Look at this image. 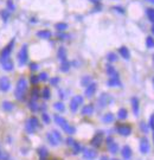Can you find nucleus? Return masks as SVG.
<instances>
[{"label": "nucleus", "mask_w": 154, "mask_h": 160, "mask_svg": "<svg viewBox=\"0 0 154 160\" xmlns=\"http://www.w3.org/2000/svg\"><path fill=\"white\" fill-rule=\"evenodd\" d=\"M54 120H55V122L61 127L62 129L67 133V134H69V135H74V134L76 133V128H75L74 126H71V125H70L69 122L67 121L63 116H61V115H55Z\"/></svg>", "instance_id": "1"}, {"label": "nucleus", "mask_w": 154, "mask_h": 160, "mask_svg": "<svg viewBox=\"0 0 154 160\" xmlns=\"http://www.w3.org/2000/svg\"><path fill=\"white\" fill-rule=\"evenodd\" d=\"M27 89V81L25 77H20L17 82V87L14 89V96L18 101H23L24 96H25V92Z\"/></svg>", "instance_id": "2"}, {"label": "nucleus", "mask_w": 154, "mask_h": 160, "mask_svg": "<svg viewBox=\"0 0 154 160\" xmlns=\"http://www.w3.org/2000/svg\"><path fill=\"white\" fill-rule=\"evenodd\" d=\"M83 103H84V97L82 95L74 96L71 99V101H70V110L72 113H76L77 110H78V108H79V106H82Z\"/></svg>", "instance_id": "3"}, {"label": "nucleus", "mask_w": 154, "mask_h": 160, "mask_svg": "<svg viewBox=\"0 0 154 160\" xmlns=\"http://www.w3.org/2000/svg\"><path fill=\"white\" fill-rule=\"evenodd\" d=\"M29 61V51H27V45L26 44H24L22 46V49H20V51L18 53V63H19V65L20 67H23L25 65L26 63Z\"/></svg>", "instance_id": "4"}, {"label": "nucleus", "mask_w": 154, "mask_h": 160, "mask_svg": "<svg viewBox=\"0 0 154 160\" xmlns=\"http://www.w3.org/2000/svg\"><path fill=\"white\" fill-rule=\"evenodd\" d=\"M116 132L122 137H129L132 134V126L128 123H120L116 126Z\"/></svg>", "instance_id": "5"}, {"label": "nucleus", "mask_w": 154, "mask_h": 160, "mask_svg": "<svg viewBox=\"0 0 154 160\" xmlns=\"http://www.w3.org/2000/svg\"><path fill=\"white\" fill-rule=\"evenodd\" d=\"M139 151L141 154H147L151 151V145H149V140L146 137H142L139 141Z\"/></svg>", "instance_id": "6"}, {"label": "nucleus", "mask_w": 154, "mask_h": 160, "mask_svg": "<svg viewBox=\"0 0 154 160\" xmlns=\"http://www.w3.org/2000/svg\"><path fill=\"white\" fill-rule=\"evenodd\" d=\"M109 101H110V96L108 94H106V92L101 94L100 96H99V99H97V108L99 109L106 108L108 106V103H109Z\"/></svg>", "instance_id": "7"}, {"label": "nucleus", "mask_w": 154, "mask_h": 160, "mask_svg": "<svg viewBox=\"0 0 154 160\" xmlns=\"http://www.w3.org/2000/svg\"><path fill=\"white\" fill-rule=\"evenodd\" d=\"M0 65H1V68L4 70H6V71H12L14 69V64H13V62H12V59L10 57H6V58H1L0 57Z\"/></svg>", "instance_id": "8"}, {"label": "nucleus", "mask_w": 154, "mask_h": 160, "mask_svg": "<svg viewBox=\"0 0 154 160\" xmlns=\"http://www.w3.org/2000/svg\"><path fill=\"white\" fill-rule=\"evenodd\" d=\"M14 43H15V40L12 39L7 45L1 50V53H0V57H1V58H6V57H10V56H11V52H12V49H13V46H14Z\"/></svg>", "instance_id": "9"}, {"label": "nucleus", "mask_w": 154, "mask_h": 160, "mask_svg": "<svg viewBox=\"0 0 154 160\" xmlns=\"http://www.w3.org/2000/svg\"><path fill=\"white\" fill-rule=\"evenodd\" d=\"M11 89V82L7 76L0 77V92H6Z\"/></svg>", "instance_id": "10"}, {"label": "nucleus", "mask_w": 154, "mask_h": 160, "mask_svg": "<svg viewBox=\"0 0 154 160\" xmlns=\"http://www.w3.org/2000/svg\"><path fill=\"white\" fill-rule=\"evenodd\" d=\"M102 142H103V133H101V132L96 133V134L92 137L91 140H90V145H91L92 147H100V146L102 145Z\"/></svg>", "instance_id": "11"}, {"label": "nucleus", "mask_w": 154, "mask_h": 160, "mask_svg": "<svg viewBox=\"0 0 154 160\" xmlns=\"http://www.w3.org/2000/svg\"><path fill=\"white\" fill-rule=\"evenodd\" d=\"M97 90V84L95 82H91L89 84L88 87H85V90H84V95L88 97V99H91L92 96L95 95V92Z\"/></svg>", "instance_id": "12"}, {"label": "nucleus", "mask_w": 154, "mask_h": 160, "mask_svg": "<svg viewBox=\"0 0 154 160\" xmlns=\"http://www.w3.org/2000/svg\"><path fill=\"white\" fill-rule=\"evenodd\" d=\"M82 154H83V158L87 160H94L96 157H97V152H96L95 150H91V148H85V147H83Z\"/></svg>", "instance_id": "13"}, {"label": "nucleus", "mask_w": 154, "mask_h": 160, "mask_svg": "<svg viewBox=\"0 0 154 160\" xmlns=\"http://www.w3.org/2000/svg\"><path fill=\"white\" fill-rule=\"evenodd\" d=\"M107 85L110 88H117V87H122V83L120 81V77H109L107 81Z\"/></svg>", "instance_id": "14"}, {"label": "nucleus", "mask_w": 154, "mask_h": 160, "mask_svg": "<svg viewBox=\"0 0 154 160\" xmlns=\"http://www.w3.org/2000/svg\"><path fill=\"white\" fill-rule=\"evenodd\" d=\"M132 153H133V151H132L131 146L128 145H124L121 148V155H122V158L124 160H129L132 158Z\"/></svg>", "instance_id": "15"}, {"label": "nucleus", "mask_w": 154, "mask_h": 160, "mask_svg": "<svg viewBox=\"0 0 154 160\" xmlns=\"http://www.w3.org/2000/svg\"><path fill=\"white\" fill-rule=\"evenodd\" d=\"M131 105H132V109H133V113L135 116L139 115V109H140V102H139V99L133 96L131 99Z\"/></svg>", "instance_id": "16"}, {"label": "nucleus", "mask_w": 154, "mask_h": 160, "mask_svg": "<svg viewBox=\"0 0 154 160\" xmlns=\"http://www.w3.org/2000/svg\"><path fill=\"white\" fill-rule=\"evenodd\" d=\"M94 110H95V108H94L92 105H85V106H83V108H82L81 113H82L83 116H90V115H92Z\"/></svg>", "instance_id": "17"}, {"label": "nucleus", "mask_w": 154, "mask_h": 160, "mask_svg": "<svg viewBox=\"0 0 154 160\" xmlns=\"http://www.w3.org/2000/svg\"><path fill=\"white\" fill-rule=\"evenodd\" d=\"M46 140H47V142L50 144L51 146H54V147H56V146L59 145V142L57 141V139L55 137L54 133L52 132H49L47 134H46Z\"/></svg>", "instance_id": "18"}, {"label": "nucleus", "mask_w": 154, "mask_h": 160, "mask_svg": "<svg viewBox=\"0 0 154 160\" xmlns=\"http://www.w3.org/2000/svg\"><path fill=\"white\" fill-rule=\"evenodd\" d=\"M106 72L109 77H120L119 76V72L116 71V69L111 65V64H108L106 67Z\"/></svg>", "instance_id": "19"}, {"label": "nucleus", "mask_w": 154, "mask_h": 160, "mask_svg": "<svg viewBox=\"0 0 154 160\" xmlns=\"http://www.w3.org/2000/svg\"><path fill=\"white\" fill-rule=\"evenodd\" d=\"M119 52L121 55V57L124 58L126 61H128V59L131 58V52H129V50H128L126 46H121V47L119 49Z\"/></svg>", "instance_id": "20"}, {"label": "nucleus", "mask_w": 154, "mask_h": 160, "mask_svg": "<svg viewBox=\"0 0 154 160\" xmlns=\"http://www.w3.org/2000/svg\"><path fill=\"white\" fill-rule=\"evenodd\" d=\"M38 155H39V160H46L47 155H49V152H47L45 146H40L38 148Z\"/></svg>", "instance_id": "21"}, {"label": "nucleus", "mask_w": 154, "mask_h": 160, "mask_svg": "<svg viewBox=\"0 0 154 160\" xmlns=\"http://www.w3.org/2000/svg\"><path fill=\"white\" fill-rule=\"evenodd\" d=\"M37 37H39V38L42 39H50L52 37V33L49 30H42L37 32Z\"/></svg>", "instance_id": "22"}, {"label": "nucleus", "mask_w": 154, "mask_h": 160, "mask_svg": "<svg viewBox=\"0 0 154 160\" xmlns=\"http://www.w3.org/2000/svg\"><path fill=\"white\" fill-rule=\"evenodd\" d=\"M57 57H58V59L61 62H64L67 61V50L63 47V46H61L59 49H58V52H57Z\"/></svg>", "instance_id": "23"}, {"label": "nucleus", "mask_w": 154, "mask_h": 160, "mask_svg": "<svg viewBox=\"0 0 154 160\" xmlns=\"http://www.w3.org/2000/svg\"><path fill=\"white\" fill-rule=\"evenodd\" d=\"M107 147H108V151L111 153V154H116V153L119 152V148H120L115 141H113V142H110V144H107Z\"/></svg>", "instance_id": "24"}, {"label": "nucleus", "mask_w": 154, "mask_h": 160, "mask_svg": "<svg viewBox=\"0 0 154 160\" xmlns=\"http://www.w3.org/2000/svg\"><path fill=\"white\" fill-rule=\"evenodd\" d=\"M114 120H115V116L111 113H107L102 116V121L104 123H111V122H114Z\"/></svg>", "instance_id": "25"}, {"label": "nucleus", "mask_w": 154, "mask_h": 160, "mask_svg": "<svg viewBox=\"0 0 154 160\" xmlns=\"http://www.w3.org/2000/svg\"><path fill=\"white\" fill-rule=\"evenodd\" d=\"M117 117L120 120H126L128 117V110L126 108H120L119 112H117Z\"/></svg>", "instance_id": "26"}, {"label": "nucleus", "mask_w": 154, "mask_h": 160, "mask_svg": "<svg viewBox=\"0 0 154 160\" xmlns=\"http://www.w3.org/2000/svg\"><path fill=\"white\" fill-rule=\"evenodd\" d=\"M71 147H72V154H78V153H82V151H83V146L77 141H75V144Z\"/></svg>", "instance_id": "27"}, {"label": "nucleus", "mask_w": 154, "mask_h": 160, "mask_svg": "<svg viewBox=\"0 0 154 160\" xmlns=\"http://www.w3.org/2000/svg\"><path fill=\"white\" fill-rule=\"evenodd\" d=\"M40 96H42L44 100L50 99V97H51V90H50V88H49V87L43 88V90H42V92H40Z\"/></svg>", "instance_id": "28"}, {"label": "nucleus", "mask_w": 154, "mask_h": 160, "mask_svg": "<svg viewBox=\"0 0 154 160\" xmlns=\"http://www.w3.org/2000/svg\"><path fill=\"white\" fill-rule=\"evenodd\" d=\"M13 108H14V105L12 102H10V101H4L2 102V109L5 112H11V110H13Z\"/></svg>", "instance_id": "29"}, {"label": "nucleus", "mask_w": 154, "mask_h": 160, "mask_svg": "<svg viewBox=\"0 0 154 160\" xmlns=\"http://www.w3.org/2000/svg\"><path fill=\"white\" fill-rule=\"evenodd\" d=\"M70 64L68 61H64V62H62V64H61V68H59V70H61L62 72H68L70 70Z\"/></svg>", "instance_id": "30"}, {"label": "nucleus", "mask_w": 154, "mask_h": 160, "mask_svg": "<svg viewBox=\"0 0 154 160\" xmlns=\"http://www.w3.org/2000/svg\"><path fill=\"white\" fill-rule=\"evenodd\" d=\"M25 129H26V132L29 133V134H33L34 132H36V128L33 127V125L31 123L29 120L26 121V125H25Z\"/></svg>", "instance_id": "31"}, {"label": "nucleus", "mask_w": 154, "mask_h": 160, "mask_svg": "<svg viewBox=\"0 0 154 160\" xmlns=\"http://www.w3.org/2000/svg\"><path fill=\"white\" fill-rule=\"evenodd\" d=\"M55 27H56V30L59 31V32H64V31L68 29V24L67 23H57L55 25Z\"/></svg>", "instance_id": "32"}, {"label": "nucleus", "mask_w": 154, "mask_h": 160, "mask_svg": "<svg viewBox=\"0 0 154 160\" xmlns=\"http://www.w3.org/2000/svg\"><path fill=\"white\" fill-rule=\"evenodd\" d=\"M90 83H91V77L90 76L82 77V80H81V85L82 87H88Z\"/></svg>", "instance_id": "33"}, {"label": "nucleus", "mask_w": 154, "mask_h": 160, "mask_svg": "<svg viewBox=\"0 0 154 160\" xmlns=\"http://www.w3.org/2000/svg\"><path fill=\"white\" fill-rule=\"evenodd\" d=\"M54 108L57 110V112H61V113L65 110V106H64V103L61 102V101H59V102H56V103L54 105Z\"/></svg>", "instance_id": "34"}, {"label": "nucleus", "mask_w": 154, "mask_h": 160, "mask_svg": "<svg viewBox=\"0 0 154 160\" xmlns=\"http://www.w3.org/2000/svg\"><path fill=\"white\" fill-rule=\"evenodd\" d=\"M146 14L148 17V19H149V22L154 24V8H147Z\"/></svg>", "instance_id": "35"}, {"label": "nucleus", "mask_w": 154, "mask_h": 160, "mask_svg": "<svg viewBox=\"0 0 154 160\" xmlns=\"http://www.w3.org/2000/svg\"><path fill=\"white\" fill-rule=\"evenodd\" d=\"M107 59H108V62H110V63H114V62L117 61V55H116L115 52H108Z\"/></svg>", "instance_id": "36"}, {"label": "nucleus", "mask_w": 154, "mask_h": 160, "mask_svg": "<svg viewBox=\"0 0 154 160\" xmlns=\"http://www.w3.org/2000/svg\"><path fill=\"white\" fill-rule=\"evenodd\" d=\"M39 96H40V92H39V90L37 88H34V89L32 90V92H31V97H32L33 101H37Z\"/></svg>", "instance_id": "37"}, {"label": "nucleus", "mask_w": 154, "mask_h": 160, "mask_svg": "<svg viewBox=\"0 0 154 160\" xmlns=\"http://www.w3.org/2000/svg\"><path fill=\"white\" fill-rule=\"evenodd\" d=\"M146 46L148 49H153L154 47V39L153 37H147L146 38Z\"/></svg>", "instance_id": "38"}, {"label": "nucleus", "mask_w": 154, "mask_h": 160, "mask_svg": "<svg viewBox=\"0 0 154 160\" xmlns=\"http://www.w3.org/2000/svg\"><path fill=\"white\" fill-rule=\"evenodd\" d=\"M29 108H30L32 112H37V110L39 109L38 105H37V103H36V101H33V100H32L30 103H29Z\"/></svg>", "instance_id": "39"}, {"label": "nucleus", "mask_w": 154, "mask_h": 160, "mask_svg": "<svg viewBox=\"0 0 154 160\" xmlns=\"http://www.w3.org/2000/svg\"><path fill=\"white\" fill-rule=\"evenodd\" d=\"M10 12H11V11H8V10L1 11V18H2L4 22H7V19L10 18Z\"/></svg>", "instance_id": "40"}, {"label": "nucleus", "mask_w": 154, "mask_h": 160, "mask_svg": "<svg viewBox=\"0 0 154 160\" xmlns=\"http://www.w3.org/2000/svg\"><path fill=\"white\" fill-rule=\"evenodd\" d=\"M39 81H43V82H45V81H47L49 80V74L47 72H45V71H43V72H40L39 74Z\"/></svg>", "instance_id": "41"}, {"label": "nucleus", "mask_w": 154, "mask_h": 160, "mask_svg": "<svg viewBox=\"0 0 154 160\" xmlns=\"http://www.w3.org/2000/svg\"><path fill=\"white\" fill-rule=\"evenodd\" d=\"M52 133H54V135H55V137L57 139V141L61 144L62 141H63V137H62V134L58 132V130H52Z\"/></svg>", "instance_id": "42"}, {"label": "nucleus", "mask_w": 154, "mask_h": 160, "mask_svg": "<svg viewBox=\"0 0 154 160\" xmlns=\"http://www.w3.org/2000/svg\"><path fill=\"white\" fill-rule=\"evenodd\" d=\"M42 119H43V122H44L45 125H49V123L51 122V119H50V116L46 114V113H43V114H42Z\"/></svg>", "instance_id": "43"}, {"label": "nucleus", "mask_w": 154, "mask_h": 160, "mask_svg": "<svg viewBox=\"0 0 154 160\" xmlns=\"http://www.w3.org/2000/svg\"><path fill=\"white\" fill-rule=\"evenodd\" d=\"M61 82V78L59 77H52L51 80H50V83H51V85H58V83Z\"/></svg>", "instance_id": "44"}, {"label": "nucleus", "mask_w": 154, "mask_h": 160, "mask_svg": "<svg viewBox=\"0 0 154 160\" xmlns=\"http://www.w3.org/2000/svg\"><path fill=\"white\" fill-rule=\"evenodd\" d=\"M140 128L144 130V133H147V132H148V128H149V126L146 125V123H144V122H141V123H140Z\"/></svg>", "instance_id": "45"}, {"label": "nucleus", "mask_w": 154, "mask_h": 160, "mask_svg": "<svg viewBox=\"0 0 154 160\" xmlns=\"http://www.w3.org/2000/svg\"><path fill=\"white\" fill-rule=\"evenodd\" d=\"M38 82H39V77L38 76H34V75H32V76H31V83L37 84Z\"/></svg>", "instance_id": "46"}, {"label": "nucleus", "mask_w": 154, "mask_h": 160, "mask_svg": "<svg viewBox=\"0 0 154 160\" xmlns=\"http://www.w3.org/2000/svg\"><path fill=\"white\" fill-rule=\"evenodd\" d=\"M65 142H67V145H68V146H72L74 144H75V140H74V139H72L71 137H69L68 139H67V140H65Z\"/></svg>", "instance_id": "47"}, {"label": "nucleus", "mask_w": 154, "mask_h": 160, "mask_svg": "<svg viewBox=\"0 0 154 160\" xmlns=\"http://www.w3.org/2000/svg\"><path fill=\"white\" fill-rule=\"evenodd\" d=\"M148 126H149V128H152L154 130V115L151 116V119H149V122H148Z\"/></svg>", "instance_id": "48"}, {"label": "nucleus", "mask_w": 154, "mask_h": 160, "mask_svg": "<svg viewBox=\"0 0 154 160\" xmlns=\"http://www.w3.org/2000/svg\"><path fill=\"white\" fill-rule=\"evenodd\" d=\"M39 65L37 64V63H30V69L32 70V71H36V70H38Z\"/></svg>", "instance_id": "49"}, {"label": "nucleus", "mask_w": 154, "mask_h": 160, "mask_svg": "<svg viewBox=\"0 0 154 160\" xmlns=\"http://www.w3.org/2000/svg\"><path fill=\"white\" fill-rule=\"evenodd\" d=\"M58 95H59V99H65V97H67V96H65V92H63V90H59V92H58Z\"/></svg>", "instance_id": "50"}, {"label": "nucleus", "mask_w": 154, "mask_h": 160, "mask_svg": "<svg viewBox=\"0 0 154 160\" xmlns=\"http://www.w3.org/2000/svg\"><path fill=\"white\" fill-rule=\"evenodd\" d=\"M7 5H8V8H10L11 11H13V10H14V5L12 4V1H11V0H10V1L7 2Z\"/></svg>", "instance_id": "51"}, {"label": "nucleus", "mask_w": 154, "mask_h": 160, "mask_svg": "<svg viewBox=\"0 0 154 160\" xmlns=\"http://www.w3.org/2000/svg\"><path fill=\"white\" fill-rule=\"evenodd\" d=\"M58 37H59L61 39H67V38H69V36H68V35H64V33H59V35H58Z\"/></svg>", "instance_id": "52"}, {"label": "nucleus", "mask_w": 154, "mask_h": 160, "mask_svg": "<svg viewBox=\"0 0 154 160\" xmlns=\"http://www.w3.org/2000/svg\"><path fill=\"white\" fill-rule=\"evenodd\" d=\"M114 10H116L117 12H120V13H124V10H123L122 7H119V6H115L114 7Z\"/></svg>", "instance_id": "53"}, {"label": "nucleus", "mask_w": 154, "mask_h": 160, "mask_svg": "<svg viewBox=\"0 0 154 160\" xmlns=\"http://www.w3.org/2000/svg\"><path fill=\"white\" fill-rule=\"evenodd\" d=\"M89 1H91L92 4H99L101 0H89Z\"/></svg>", "instance_id": "54"}, {"label": "nucleus", "mask_w": 154, "mask_h": 160, "mask_svg": "<svg viewBox=\"0 0 154 160\" xmlns=\"http://www.w3.org/2000/svg\"><path fill=\"white\" fill-rule=\"evenodd\" d=\"M100 160H109V159H108V157H106V155H103V157H102V158H101Z\"/></svg>", "instance_id": "55"}, {"label": "nucleus", "mask_w": 154, "mask_h": 160, "mask_svg": "<svg viewBox=\"0 0 154 160\" xmlns=\"http://www.w3.org/2000/svg\"><path fill=\"white\" fill-rule=\"evenodd\" d=\"M147 1H149L151 4H153V5H154V0H147Z\"/></svg>", "instance_id": "56"}, {"label": "nucleus", "mask_w": 154, "mask_h": 160, "mask_svg": "<svg viewBox=\"0 0 154 160\" xmlns=\"http://www.w3.org/2000/svg\"><path fill=\"white\" fill-rule=\"evenodd\" d=\"M152 32H153V35H154V25L152 26Z\"/></svg>", "instance_id": "57"}, {"label": "nucleus", "mask_w": 154, "mask_h": 160, "mask_svg": "<svg viewBox=\"0 0 154 160\" xmlns=\"http://www.w3.org/2000/svg\"><path fill=\"white\" fill-rule=\"evenodd\" d=\"M153 141H154V130H153Z\"/></svg>", "instance_id": "58"}, {"label": "nucleus", "mask_w": 154, "mask_h": 160, "mask_svg": "<svg viewBox=\"0 0 154 160\" xmlns=\"http://www.w3.org/2000/svg\"><path fill=\"white\" fill-rule=\"evenodd\" d=\"M109 160H119V159H109Z\"/></svg>", "instance_id": "59"}, {"label": "nucleus", "mask_w": 154, "mask_h": 160, "mask_svg": "<svg viewBox=\"0 0 154 160\" xmlns=\"http://www.w3.org/2000/svg\"><path fill=\"white\" fill-rule=\"evenodd\" d=\"M153 84H154V77H153Z\"/></svg>", "instance_id": "60"}, {"label": "nucleus", "mask_w": 154, "mask_h": 160, "mask_svg": "<svg viewBox=\"0 0 154 160\" xmlns=\"http://www.w3.org/2000/svg\"><path fill=\"white\" fill-rule=\"evenodd\" d=\"M153 63H154V56H153Z\"/></svg>", "instance_id": "61"}, {"label": "nucleus", "mask_w": 154, "mask_h": 160, "mask_svg": "<svg viewBox=\"0 0 154 160\" xmlns=\"http://www.w3.org/2000/svg\"><path fill=\"white\" fill-rule=\"evenodd\" d=\"M8 160H11V159H8Z\"/></svg>", "instance_id": "62"}]
</instances>
